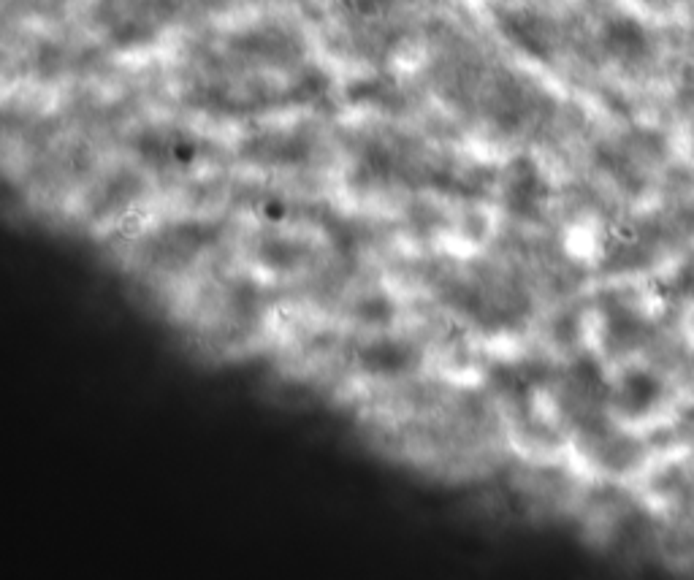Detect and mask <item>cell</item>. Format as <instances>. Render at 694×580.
<instances>
[{
  "label": "cell",
  "mask_w": 694,
  "mask_h": 580,
  "mask_svg": "<svg viewBox=\"0 0 694 580\" xmlns=\"http://www.w3.org/2000/svg\"><path fill=\"white\" fill-rule=\"evenodd\" d=\"M502 198H505L507 212H513L516 217H535L540 212L545 201V185L529 160H516L507 169Z\"/></svg>",
  "instance_id": "cell-1"
},
{
  "label": "cell",
  "mask_w": 694,
  "mask_h": 580,
  "mask_svg": "<svg viewBox=\"0 0 694 580\" xmlns=\"http://www.w3.org/2000/svg\"><path fill=\"white\" fill-rule=\"evenodd\" d=\"M415 361H418L415 347L399 337H377L358 350L361 369L375 377L407 375L415 366Z\"/></svg>",
  "instance_id": "cell-2"
},
{
  "label": "cell",
  "mask_w": 694,
  "mask_h": 580,
  "mask_svg": "<svg viewBox=\"0 0 694 580\" xmlns=\"http://www.w3.org/2000/svg\"><path fill=\"white\" fill-rule=\"evenodd\" d=\"M207 244V231L198 225H177L169 228L163 239L158 242V253L166 255V263L185 261L193 253H198V247Z\"/></svg>",
  "instance_id": "cell-3"
},
{
  "label": "cell",
  "mask_w": 694,
  "mask_h": 580,
  "mask_svg": "<svg viewBox=\"0 0 694 580\" xmlns=\"http://www.w3.org/2000/svg\"><path fill=\"white\" fill-rule=\"evenodd\" d=\"M654 396H657V383L648 375L635 372V375H627L621 380L619 404L627 412L648 410V404L654 402Z\"/></svg>",
  "instance_id": "cell-4"
},
{
  "label": "cell",
  "mask_w": 694,
  "mask_h": 580,
  "mask_svg": "<svg viewBox=\"0 0 694 580\" xmlns=\"http://www.w3.org/2000/svg\"><path fill=\"white\" fill-rule=\"evenodd\" d=\"M356 315L364 326L385 328L396 315L394 301L388 299L385 293H369V296H364V299L356 304Z\"/></svg>",
  "instance_id": "cell-5"
},
{
  "label": "cell",
  "mask_w": 694,
  "mask_h": 580,
  "mask_svg": "<svg viewBox=\"0 0 694 580\" xmlns=\"http://www.w3.org/2000/svg\"><path fill=\"white\" fill-rule=\"evenodd\" d=\"M261 258L269 269H293L299 263L301 250L285 239H272V242H263Z\"/></svg>",
  "instance_id": "cell-6"
}]
</instances>
